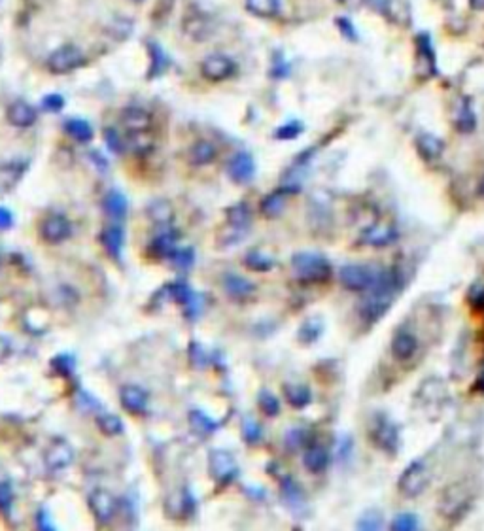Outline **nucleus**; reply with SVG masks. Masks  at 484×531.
<instances>
[{"mask_svg": "<svg viewBox=\"0 0 484 531\" xmlns=\"http://www.w3.org/2000/svg\"><path fill=\"white\" fill-rule=\"evenodd\" d=\"M282 495L291 507H301V503H303V492H301V488H299V484H297L293 479H289V477H286L282 481Z\"/></svg>", "mask_w": 484, "mask_h": 531, "instance_id": "4c0bfd02", "label": "nucleus"}, {"mask_svg": "<svg viewBox=\"0 0 484 531\" xmlns=\"http://www.w3.org/2000/svg\"><path fill=\"white\" fill-rule=\"evenodd\" d=\"M65 129L78 142H89V140L93 139V129H91V125L87 123L86 119H68L65 123Z\"/></svg>", "mask_w": 484, "mask_h": 531, "instance_id": "72a5a7b5", "label": "nucleus"}, {"mask_svg": "<svg viewBox=\"0 0 484 531\" xmlns=\"http://www.w3.org/2000/svg\"><path fill=\"white\" fill-rule=\"evenodd\" d=\"M127 144L135 153L144 155L153 148V137L150 131L144 132H127Z\"/></svg>", "mask_w": 484, "mask_h": 531, "instance_id": "473e14b6", "label": "nucleus"}, {"mask_svg": "<svg viewBox=\"0 0 484 531\" xmlns=\"http://www.w3.org/2000/svg\"><path fill=\"white\" fill-rule=\"evenodd\" d=\"M40 234L46 242L59 244V242L66 241L70 237V221L61 214H51V216L42 219Z\"/></svg>", "mask_w": 484, "mask_h": 531, "instance_id": "6e6552de", "label": "nucleus"}, {"mask_svg": "<svg viewBox=\"0 0 484 531\" xmlns=\"http://www.w3.org/2000/svg\"><path fill=\"white\" fill-rule=\"evenodd\" d=\"M354 531H384V517L380 510L369 509L358 518Z\"/></svg>", "mask_w": 484, "mask_h": 531, "instance_id": "c756f323", "label": "nucleus"}, {"mask_svg": "<svg viewBox=\"0 0 484 531\" xmlns=\"http://www.w3.org/2000/svg\"><path fill=\"white\" fill-rule=\"evenodd\" d=\"M104 139H106V144L114 153H119L123 150V142L117 137V132L114 129H106L104 131Z\"/></svg>", "mask_w": 484, "mask_h": 531, "instance_id": "603ef678", "label": "nucleus"}, {"mask_svg": "<svg viewBox=\"0 0 484 531\" xmlns=\"http://www.w3.org/2000/svg\"><path fill=\"white\" fill-rule=\"evenodd\" d=\"M324 333V321L322 318H309L299 329V341L303 344H312L316 342Z\"/></svg>", "mask_w": 484, "mask_h": 531, "instance_id": "7c9ffc66", "label": "nucleus"}, {"mask_svg": "<svg viewBox=\"0 0 484 531\" xmlns=\"http://www.w3.org/2000/svg\"><path fill=\"white\" fill-rule=\"evenodd\" d=\"M391 356L396 357L398 361L405 363V361H409L412 357L416 356V352H418V339L416 335L412 333L411 329L407 328H399L394 337H391Z\"/></svg>", "mask_w": 484, "mask_h": 531, "instance_id": "0eeeda50", "label": "nucleus"}, {"mask_svg": "<svg viewBox=\"0 0 484 531\" xmlns=\"http://www.w3.org/2000/svg\"><path fill=\"white\" fill-rule=\"evenodd\" d=\"M101 244L112 259H119L123 250V229L117 223L104 227L101 233Z\"/></svg>", "mask_w": 484, "mask_h": 531, "instance_id": "aec40b11", "label": "nucleus"}, {"mask_svg": "<svg viewBox=\"0 0 484 531\" xmlns=\"http://www.w3.org/2000/svg\"><path fill=\"white\" fill-rule=\"evenodd\" d=\"M225 218H227V226L237 227L242 231H248V227L252 226V212L248 210V206L242 203L233 204L231 208H227Z\"/></svg>", "mask_w": 484, "mask_h": 531, "instance_id": "cd10ccee", "label": "nucleus"}, {"mask_svg": "<svg viewBox=\"0 0 484 531\" xmlns=\"http://www.w3.org/2000/svg\"><path fill=\"white\" fill-rule=\"evenodd\" d=\"M227 172L231 176V180H235L237 183L250 182L253 178V172H255V165H253L252 155L246 152L237 153L231 159V163H229Z\"/></svg>", "mask_w": 484, "mask_h": 531, "instance_id": "2eb2a0df", "label": "nucleus"}, {"mask_svg": "<svg viewBox=\"0 0 484 531\" xmlns=\"http://www.w3.org/2000/svg\"><path fill=\"white\" fill-rule=\"evenodd\" d=\"M63 104H65V101H63V97L61 95H48V97H43V101H42V106L48 112H59V110L63 108Z\"/></svg>", "mask_w": 484, "mask_h": 531, "instance_id": "864d4df0", "label": "nucleus"}, {"mask_svg": "<svg viewBox=\"0 0 484 531\" xmlns=\"http://www.w3.org/2000/svg\"><path fill=\"white\" fill-rule=\"evenodd\" d=\"M242 437L248 444H255L261 441V428L260 423L252 418H244L242 422Z\"/></svg>", "mask_w": 484, "mask_h": 531, "instance_id": "a18cd8bd", "label": "nucleus"}, {"mask_svg": "<svg viewBox=\"0 0 484 531\" xmlns=\"http://www.w3.org/2000/svg\"><path fill=\"white\" fill-rule=\"evenodd\" d=\"M429 467L424 459H414L405 467L398 479V492L407 499L418 497L429 484Z\"/></svg>", "mask_w": 484, "mask_h": 531, "instance_id": "7ed1b4c3", "label": "nucleus"}, {"mask_svg": "<svg viewBox=\"0 0 484 531\" xmlns=\"http://www.w3.org/2000/svg\"><path fill=\"white\" fill-rule=\"evenodd\" d=\"M376 277H378V270L369 265H363V263H348L339 270L340 285L348 291H356V293H365L375 284Z\"/></svg>", "mask_w": 484, "mask_h": 531, "instance_id": "39448f33", "label": "nucleus"}, {"mask_svg": "<svg viewBox=\"0 0 484 531\" xmlns=\"http://www.w3.org/2000/svg\"><path fill=\"white\" fill-rule=\"evenodd\" d=\"M189 356H191V361H193L197 367H202V365L206 363V354H204V350H202L197 342L191 344V348H189Z\"/></svg>", "mask_w": 484, "mask_h": 531, "instance_id": "5fc2aeb1", "label": "nucleus"}, {"mask_svg": "<svg viewBox=\"0 0 484 531\" xmlns=\"http://www.w3.org/2000/svg\"><path fill=\"white\" fill-rule=\"evenodd\" d=\"M398 239V231L391 223H386V221H380V223H375V226L367 227L365 231L360 237V244L363 246H373V248H384L391 244V242Z\"/></svg>", "mask_w": 484, "mask_h": 531, "instance_id": "9d476101", "label": "nucleus"}, {"mask_svg": "<svg viewBox=\"0 0 484 531\" xmlns=\"http://www.w3.org/2000/svg\"><path fill=\"white\" fill-rule=\"evenodd\" d=\"M14 507V488L8 481H0V514L8 517Z\"/></svg>", "mask_w": 484, "mask_h": 531, "instance_id": "37998d69", "label": "nucleus"}, {"mask_svg": "<svg viewBox=\"0 0 484 531\" xmlns=\"http://www.w3.org/2000/svg\"><path fill=\"white\" fill-rule=\"evenodd\" d=\"M296 277L303 284H324L331 278V263L316 252H299L291 257Z\"/></svg>", "mask_w": 484, "mask_h": 531, "instance_id": "f03ea898", "label": "nucleus"}, {"mask_svg": "<svg viewBox=\"0 0 484 531\" xmlns=\"http://www.w3.org/2000/svg\"><path fill=\"white\" fill-rule=\"evenodd\" d=\"M225 291L231 295L233 299H248L255 293V285L246 280V278L239 277V274H225L224 277Z\"/></svg>", "mask_w": 484, "mask_h": 531, "instance_id": "4be33fe9", "label": "nucleus"}, {"mask_svg": "<svg viewBox=\"0 0 484 531\" xmlns=\"http://www.w3.org/2000/svg\"><path fill=\"white\" fill-rule=\"evenodd\" d=\"M10 350H12V344H10V341H8V339H4V337H0V363L6 359L8 356H10Z\"/></svg>", "mask_w": 484, "mask_h": 531, "instance_id": "bf43d9fd", "label": "nucleus"}, {"mask_svg": "<svg viewBox=\"0 0 484 531\" xmlns=\"http://www.w3.org/2000/svg\"><path fill=\"white\" fill-rule=\"evenodd\" d=\"M454 123L460 132H471L473 129H475L477 119H475V112H473V108H471V102L467 101V99H463V101L460 102L458 112H456Z\"/></svg>", "mask_w": 484, "mask_h": 531, "instance_id": "c85d7f7f", "label": "nucleus"}, {"mask_svg": "<svg viewBox=\"0 0 484 531\" xmlns=\"http://www.w3.org/2000/svg\"><path fill=\"white\" fill-rule=\"evenodd\" d=\"M122 123L127 132H144L152 127V116L142 108H127L123 112Z\"/></svg>", "mask_w": 484, "mask_h": 531, "instance_id": "a211bd4d", "label": "nucleus"}, {"mask_svg": "<svg viewBox=\"0 0 484 531\" xmlns=\"http://www.w3.org/2000/svg\"><path fill=\"white\" fill-rule=\"evenodd\" d=\"M150 48V53H152V65H150V78H155V76H159L163 70L166 68V65H168V61H166L165 57V53H163V50H161L159 46H155V44H150L148 46Z\"/></svg>", "mask_w": 484, "mask_h": 531, "instance_id": "a19ab883", "label": "nucleus"}, {"mask_svg": "<svg viewBox=\"0 0 484 531\" xmlns=\"http://www.w3.org/2000/svg\"><path fill=\"white\" fill-rule=\"evenodd\" d=\"M171 297H173L176 303H180V305H188L189 301L193 299V293H191V290H189L186 284L176 282V284L171 285Z\"/></svg>", "mask_w": 484, "mask_h": 531, "instance_id": "09e8293b", "label": "nucleus"}, {"mask_svg": "<svg viewBox=\"0 0 484 531\" xmlns=\"http://www.w3.org/2000/svg\"><path fill=\"white\" fill-rule=\"evenodd\" d=\"M284 395L293 408H304L311 405L312 392L311 388L304 384H286L284 386Z\"/></svg>", "mask_w": 484, "mask_h": 531, "instance_id": "bb28decb", "label": "nucleus"}, {"mask_svg": "<svg viewBox=\"0 0 484 531\" xmlns=\"http://www.w3.org/2000/svg\"><path fill=\"white\" fill-rule=\"evenodd\" d=\"M46 463L53 471H61L74 461V450L70 444L66 443L65 439H55L50 444V448L46 450Z\"/></svg>", "mask_w": 484, "mask_h": 531, "instance_id": "f8f14e48", "label": "nucleus"}, {"mask_svg": "<svg viewBox=\"0 0 484 531\" xmlns=\"http://www.w3.org/2000/svg\"><path fill=\"white\" fill-rule=\"evenodd\" d=\"M473 390L475 392H483L484 393V369L481 371V374H478V379L477 382H475V386H473Z\"/></svg>", "mask_w": 484, "mask_h": 531, "instance_id": "052dcab7", "label": "nucleus"}, {"mask_svg": "<svg viewBox=\"0 0 484 531\" xmlns=\"http://www.w3.org/2000/svg\"><path fill=\"white\" fill-rule=\"evenodd\" d=\"M352 452V437H342L339 443V454L340 459H347Z\"/></svg>", "mask_w": 484, "mask_h": 531, "instance_id": "4d7b16f0", "label": "nucleus"}, {"mask_svg": "<svg viewBox=\"0 0 484 531\" xmlns=\"http://www.w3.org/2000/svg\"><path fill=\"white\" fill-rule=\"evenodd\" d=\"M37 522H38V531H55V528H53V524H51L48 510H40Z\"/></svg>", "mask_w": 484, "mask_h": 531, "instance_id": "6e6d98bb", "label": "nucleus"}, {"mask_svg": "<svg viewBox=\"0 0 484 531\" xmlns=\"http://www.w3.org/2000/svg\"><path fill=\"white\" fill-rule=\"evenodd\" d=\"M405 288V277L399 269L378 270L375 284L371 285L360 301L358 314L367 328L375 325L388 314Z\"/></svg>", "mask_w": 484, "mask_h": 531, "instance_id": "f257e3e1", "label": "nucleus"}, {"mask_svg": "<svg viewBox=\"0 0 484 531\" xmlns=\"http://www.w3.org/2000/svg\"><path fill=\"white\" fill-rule=\"evenodd\" d=\"M390 531H420V520L414 512H401L391 520Z\"/></svg>", "mask_w": 484, "mask_h": 531, "instance_id": "e433bc0d", "label": "nucleus"}, {"mask_svg": "<svg viewBox=\"0 0 484 531\" xmlns=\"http://www.w3.org/2000/svg\"><path fill=\"white\" fill-rule=\"evenodd\" d=\"M174 250H176V237H174L171 231H165V233L157 234V237L152 241V244H150V248H148L150 255L157 257V259L171 257V255L174 254Z\"/></svg>", "mask_w": 484, "mask_h": 531, "instance_id": "393cba45", "label": "nucleus"}, {"mask_svg": "<svg viewBox=\"0 0 484 531\" xmlns=\"http://www.w3.org/2000/svg\"><path fill=\"white\" fill-rule=\"evenodd\" d=\"M102 208H104V214L108 216V219H112L114 223H119L127 216V199L119 191H110L108 195L104 197L102 201Z\"/></svg>", "mask_w": 484, "mask_h": 531, "instance_id": "6ab92c4d", "label": "nucleus"}, {"mask_svg": "<svg viewBox=\"0 0 484 531\" xmlns=\"http://www.w3.org/2000/svg\"><path fill=\"white\" fill-rule=\"evenodd\" d=\"M248 12L258 17H275L280 10L278 0H246Z\"/></svg>", "mask_w": 484, "mask_h": 531, "instance_id": "2f4dec72", "label": "nucleus"}, {"mask_svg": "<svg viewBox=\"0 0 484 531\" xmlns=\"http://www.w3.org/2000/svg\"><path fill=\"white\" fill-rule=\"evenodd\" d=\"M291 193V188H282V190H276L273 193H269L263 201H261V214L267 216V218H276L280 216L286 208V201H288V195Z\"/></svg>", "mask_w": 484, "mask_h": 531, "instance_id": "412c9836", "label": "nucleus"}, {"mask_svg": "<svg viewBox=\"0 0 484 531\" xmlns=\"http://www.w3.org/2000/svg\"><path fill=\"white\" fill-rule=\"evenodd\" d=\"M14 223V216H12V212L8 210V208H2L0 206V229L4 231V229H10Z\"/></svg>", "mask_w": 484, "mask_h": 531, "instance_id": "13d9d810", "label": "nucleus"}, {"mask_svg": "<svg viewBox=\"0 0 484 531\" xmlns=\"http://www.w3.org/2000/svg\"><path fill=\"white\" fill-rule=\"evenodd\" d=\"M148 218L157 226H171L174 221L173 204L165 199H155L148 204Z\"/></svg>", "mask_w": 484, "mask_h": 531, "instance_id": "5701e85b", "label": "nucleus"}, {"mask_svg": "<svg viewBox=\"0 0 484 531\" xmlns=\"http://www.w3.org/2000/svg\"><path fill=\"white\" fill-rule=\"evenodd\" d=\"M470 2L475 10H484V0H470Z\"/></svg>", "mask_w": 484, "mask_h": 531, "instance_id": "680f3d73", "label": "nucleus"}, {"mask_svg": "<svg viewBox=\"0 0 484 531\" xmlns=\"http://www.w3.org/2000/svg\"><path fill=\"white\" fill-rule=\"evenodd\" d=\"M467 301L473 308H484V284H475L467 291Z\"/></svg>", "mask_w": 484, "mask_h": 531, "instance_id": "8fccbe9b", "label": "nucleus"}, {"mask_svg": "<svg viewBox=\"0 0 484 531\" xmlns=\"http://www.w3.org/2000/svg\"><path fill=\"white\" fill-rule=\"evenodd\" d=\"M301 131H303V125L299 123V121H289L288 125H284V127H280V129H276L275 139L293 140L301 134Z\"/></svg>", "mask_w": 484, "mask_h": 531, "instance_id": "de8ad7c7", "label": "nucleus"}, {"mask_svg": "<svg viewBox=\"0 0 484 531\" xmlns=\"http://www.w3.org/2000/svg\"><path fill=\"white\" fill-rule=\"evenodd\" d=\"M329 461H331V454L325 448L324 444H309L304 448L303 454V463L304 469L312 474L324 473L325 469L329 467Z\"/></svg>", "mask_w": 484, "mask_h": 531, "instance_id": "4468645a", "label": "nucleus"}, {"mask_svg": "<svg viewBox=\"0 0 484 531\" xmlns=\"http://www.w3.org/2000/svg\"><path fill=\"white\" fill-rule=\"evenodd\" d=\"M86 63V55L80 48L76 46H63L59 48L50 55L48 59V66H50L51 72L55 74H66L72 72L76 68H80L81 65Z\"/></svg>", "mask_w": 484, "mask_h": 531, "instance_id": "423d86ee", "label": "nucleus"}, {"mask_svg": "<svg viewBox=\"0 0 484 531\" xmlns=\"http://www.w3.org/2000/svg\"><path fill=\"white\" fill-rule=\"evenodd\" d=\"M481 195H484V180H483V183H481Z\"/></svg>", "mask_w": 484, "mask_h": 531, "instance_id": "e2e57ef3", "label": "nucleus"}, {"mask_svg": "<svg viewBox=\"0 0 484 531\" xmlns=\"http://www.w3.org/2000/svg\"><path fill=\"white\" fill-rule=\"evenodd\" d=\"M416 146H418L420 155L427 161H435L441 157L443 150H445V144H443L441 139H437L429 132H424L420 134L418 140H416Z\"/></svg>", "mask_w": 484, "mask_h": 531, "instance_id": "b1692460", "label": "nucleus"}, {"mask_svg": "<svg viewBox=\"0 0 484 531\" xmlns=\"http://www.w3.org/2000/svg\"><path fill=\"white\" fill-rule=\"evenodd\" d=\"M201 72L210 81H224L235 74V63L225 55H210L201 63Z\"/></svg>", "mask_w": 484, "mask_h": 531, "instance_id": "1a4fd4ad", "label": "nucleus"}, {"mask_svg": "<svg viewBox=\"0 0 484 531\" xmlns=\"http://www.w3.org/2000/svg\"><path fill=\"white\" fill-rule=\"evenodd\" d=\"M369 437L375 443L376 448H380L386 454H398L399 444H401V435H399L398 423H394L388 416L378 414L371 423Z\"/></svg>", "mask_w": 484, "mask_h": 531, "instance_id": "20e7f679", "label": "nucleus"}, {"mask_svg": "<svg viewBox=\"0 0 484 531\" xmlns=\"http://www.w3.org/2000/svg\"><path fill=\"white\" fill-rule=\"evenodd\" d=\"M119 399L125 410H129L133 414L144 412L148 407V393L138 386H125L119 393Z\"/></svg>", "mask_w": 484, "mask_h": 531, "instance_id": "f3484780", "label": "nucleus"}, {"mask_svg": "<svg viewBox=\"0 0 484 531\" xmlns=\"http://www.w3.org/2000/svg\"><path fill=\"white\" fill-rule=\"evenodd\" d=\"M171 259H173V265L176 269L186 270L195 261V254H193L191 248H176L174 254L171 255Z\"/></svg>", "mask_w": 484, "mask_h": 531, "instance_id": "79ce46f5", "label": "nucleus"}, {"mask_svg": "<svg viewBox=\"0 0 484 531\" xmlns=\"http://www.w3.org/2000/svg\"><path fill=\"white\" fill-rule=\"evenodd\" d=\"M89 507L93 510V514L97 520H101V522H108L110 518L114 517V512H116V497L110 494L108 490H95L93 494L89 495Z\"/></svg>", "mask_w": 484, "mask_h": 531, "instance_id": "ddd939ff", "label": "nucleus"}, {"mask_svg": "<svg viewBox=\"0 0 484 531\" xmlns=\"http://www.w3.org/2000/svg\"><path fill=\"white\" fill-rule=\"evenodd\" d=\"M216 146L209 142V140H199L195 144L191 146L189 150V161L195 165V167H201V165H209L212 161L216 159Z\"/></svg>", "mask_w": 484, "mask_h": 531, "instance_id": "a878e982", "label": "nucleus"}, {"mask_svg": "<svg viewBox=\"0 0 484 531\" xmlns=\"http://www.w3.org/2000/svg\"><path fill=\"white\" fill-rule=\"evenodd\" d=\"M189 422L193 425V430L199 433V435H210L212 431L216 430V423L210 420L209 416H204L201 410H193L189 414Z\"/></svg>", "mask_w": 484, "mask_h": 531, "instance_id": "58836bf2", "label": "nucleus"}, {"mask_svg": "<svg viewBox=\"0 0 484 531\" xmlns=\"http://www.w3.org/2000/svg\"><path fill=\"white\" fill-rule=\"evenodd\" d=\"M97 423H99L102 433L108 437L119 435L123 431V422L114 414H101L99 416V420H97Z\"/></svg>", "mask_w": 484, "mask_h": 531, "instance_id": "ea45409f", "label": "nucleus"}, {"mask_svg": "<svg viewBox=\"0 0 484 531\" xmlns=\"http://www.w3.org/2000/svg\"><path fill=\"white\" fill-rule=\"evenodd\" d=\"M8 121L14 125V127H19V129H25V127H30L37 121V110L30 106L29 102L15 101L10 108H8Z\"/></svg>", "mask_w": 484, "mask_h": 531, "instance_id": "dca6fc26", "label": "nucleus"}, {"mask_svg": "<svg viewBox=\"0 0 484 531\" xmlns=\"http://www.w3.org/2000/svg\"><path fill=\"white\" fill-rule=\"evenodd\" d=\"M418 59H424V70H422L424 76L435 72V55L427 34H420L418 37Z\"/></svg>", "mask_w": 484, "mask_h": 531, "instance_id": "f704fd0d", "label": "nucleus"}, {"mask_svg": "<svg viewBox=\"0 0 484 531\" xmlns=\"http://www.w3.org/2000/svg\"><path fill=\"white\" fill-rule=\"evenodd\" d=\"M246 265L253 270H271L273 269V265H275V259L271 257L265 252H261V250H252L250 254L246 255Z\"/></svg>", "mask_w": 484, "mask_h": 531, "instance_id": "c9c22d12", "label": "nucleus"}, {"mask_svg": "<svg viewBox=\"0 0 484 531\" xmlns=\"http://www.w3.org/2000/svg\"><path fill=\"white\" fill-rule=\"evenodd\" d=\"M260 407L267 416H276L280 412V403H278V399H276L275 395L271 392H267V390L260 393Z\"/></svg>", "mask_w": 484, "mask_h": 531, "instance_id": "49530a36", "label": "nucleus"}, {"mask_svg": "<svg viewBox=\"0 0 484 531\" xmlns=\"http://www.w3.org/2000/svg\"><path fill=\"white\" fill-rule=\"evenodd\" d=\"M209 29H210L209 21H206L202 15H197V17H191V19H189L188 32L193 38H197V40L209 37Z\"/></svg>", "mask_w": 484, "mask_h": 531, "instance_id": "c03bdc74", "label": "nucleus"}, {"mask_svg": "<svg viewBox=\"0 0 484 531\" xmlns=\"http://www.w3.org/2000/svg\"><path fill=\"white\" fill-rule=\"evenodd\" d=\"M210 474L217 482H229L237 473V461L227 450H214L210 454Z\"/></svg>", "mask_w": 484, "mask_h": 531, "instance_id": "9b49d317", "label": "nucleus"}, {"mask_svg": "<svg viewBox=\"0 0 484 531\" xmlns=\"http://www.w3.org/2000/svg\"><path fill=\"white\" fill-rule=\"evenodd\" d=\"M286 444H288L289 450H297V448H301L303 444H307V433H304L303 430L289 431L288 437H286Z\"/></svg>", "mask_w": 484, "mask_h": 531, "instance_id": "3c124183", "label": "nucleus"}]
</instances>
